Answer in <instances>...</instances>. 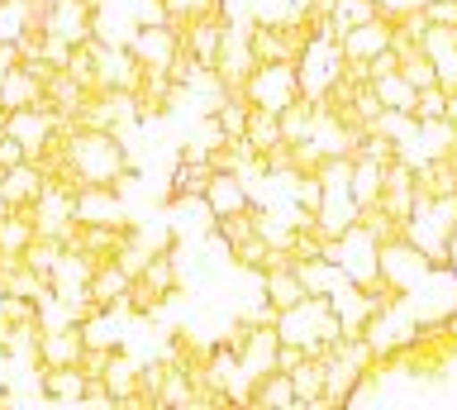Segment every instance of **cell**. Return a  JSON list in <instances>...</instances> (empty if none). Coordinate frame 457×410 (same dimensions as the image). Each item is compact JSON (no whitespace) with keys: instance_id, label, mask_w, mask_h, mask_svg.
Segmentation results:
<instances>
[{"instance_id":"obj_1","label":"cell","mask_w":457,"mask_h":410,"mask_svg":"<svg viewBox=\"0 0 457 410\" xmlns=\"http://www.w3.org/2000/svg\"><path fill=\"white\" fill-rule=\"evenodd\" d=\"M248 105H262V110H286L300 96V77H295V63H257L248 87Z\"/></svg>"},{"instance_id":"obj_2","label":"cell","mask_w":457,"mask_h":410,"mask_svg":"<svg viewBox=\"0 0 457 410\" xmlns=\"http://www.w3.org/2000/svg\"><path fill=\"white\" fill-rule=\"evenodd\" d=\"M129 53L143 63V72H167L171 58L181 53V34L171 29V24H134Z\"/></svg>"},{"instance_id":"obj_3","label":"cell","mask_w":457,"mask_h":410,"mask_svg":"<svg viewBox=\"0 0 457 410\" xmlns=\"http://www.w3.org/2000/svg\"><path fill=\"white\" fill-rule=\"evenodd\" d=\"M71 215L81 224H114L124 220V205H120V191L114 187H81L71 196Z\"/></svg>"},{"instance_id":"obj_4","label":"cell","mask_w":457,"mask_h":410,"mask_svg":"<svg viewBox=\"0 0 457 410\" xmlns=\"http://www.w3.org/2000/svg\"><path fill=\"white\" fill-rule=\"evenodd\" d=\"M253 410H295V387H291V372H281V367H271V372L253 377L248 381V401Z\"/></svg>"},{"instance_id":"obj_5","label":"cell","mask_w":457,"mask_h":410,"mask_svg":"<svg viewBox=\"0 0 457 410\" xmlns=\"http://www.w3.org/2000/svg\"><path fill=\"white\" fill-rule=\"evenodd\" d=\"M43 187H48V181H43V172H38V167L29 163V158L14 163L10 172L0 177V196L10 201V210H29V205H34L38 196H43Z\"/></svg>"},{"instance_id":"obj_6","label":"cell","mask_w":457,"mask_h":410,"mask_svg":"<svg viewBox=\"0 0 457 410\" xmlns=\"http://www.w3.org/2000/svg\"><path fill=\"white\" fill-rule=\"evenodd\" d=\"M38 387L48 391L43 401H53V406H81L86 372H81L77 363H67V367H38Z\"/></svg>"},{"instance_id":"obj_7","label":"cell","mask_w":457,"mask_h":410,"mask_svg":"<svg viewBox=\"0 0 457 410\" xmlns=\"http://www.w3.org/2000/svg\"><path fill=\"white\" fill-rule=\"evenodd\" d=\"M200 201L210 205L214 220H220V215H234V210H243V205H253V201H248V187H243L238 172H214Z\"/></svg>"},{"instance_id":"obj_8","label":"cell","mask_w":457,"mask_h":410,"mask_svg":"<svg viewBox=\"0 0 457 410\" xmlns=\"http://www.w3.org/2000/svg\"><path fill=\"white\" fill-rule=\"evenodd\" d=\"M0 105L5 110H24V105H43V81L29 72L24 63H14L5 77H0Z\"/></svg>"},{"instance_id":"obj_9","label":"cell","mask_w":457,"mask_h":410,"mask_svg":"<svg viewBox=\"0 0 457 410\" xmlns=\"http://www.w3.org/2000/svg\"><path fill=\"white\" fill-rule=\"evenodd\" d=\"M262 281V301L271 310H291L295 301H305V287H300L295 267H271V272H253Z\"/></svg>"},{"instance_id":"obj_10","label":"cell","mask_w":457,"mask_h":410,"mask_svg":"<svg viewBox=\"0 0 457 410\" xmlns=\"http://www.w3.org/2000/svg\"><path fill=\"white\" fill-rule=\"evenodd\" d=\"M295 277L305 287V296H328L343 281V267L328 258H305V263H295Z\"/></svg>"},{"instance_id":"obj_11","label":"cell","mask_w":457,"mask_h":410,"mask_svg":"<svg viewBox=\"0 0 457 410\" xmlns=\"http://www.w3.org/2000/svg\"><path fill=\"white\" fill-rule=\"evenodd\" d=\"M371 91L381 96V105H386V110H410V115H414V101H420V91H414L410 81L400 77V67H395V72H386V77L371 81Z\"/></svg>"},{"instance_id":"obj_12","label":"cell","mask_w":457,"mask_h":410,"mask_svg":"<svg viewBox=\"0 0 457 410\" xmlns=\"http://www.w3.org/2000/svg\"><path fill=\"white\" fill-rule=\"evenodd\" d=\"M243 138H248L257 153H267L271 144H281V120H277V110L253 105V110H248V130H243Z\"/></svg>"},{"instance_id":"obj_13","label":"cell","mask_w":457,"mask_h":410,"mask_svg":"<svg viewBox=\"0 0 457 410\" xmlns=\"http://www.w3.org/2000/svg\"><path fill=\"white\" fill-rule=\"evenodd\" d=\"M400 77H405L414 91L438 87V67H434V58H428L424 48H420V53H410V58H400Z\"/></svg>"},{"instance_id":"obj_14","label":"cell","mask_w":457,"mask_h":410,"mask_svg":"<svg viewBox=\"0 0 457 410\" xmlns=\"http://www.w3.org/2000/svg\"><path fill=\"white\" fill-rule=\"evenodd\" d=\"M414 120H448V91L443 87H424L414 101Z\"/></svg>"},{"instance_id":"obj_15","label":"cell","mask_w":457,"mask_h":410,"mask_svg":"<svg viewBox=\"0 0 457 410\" xmlns=\"http://www.w3.org/2000/svg\"><path fill=\"white\" fill-rule=\"evenodd\" d=\"M424 15H428V24H457V0H424Z\"/></svg>"},{"instance_id":"obj_16","label":"cell","mask_w":457,"mask_h":410,"mask_svg":"<svg viewBox=\"0 0 457 410\" xmlns=\"http://www.w3.org/2000/svg\"><path fill=\"white\" fill-rule=\"evenodd\" d=\"M395 67H400V53H395V48H381L377 58L367 63V81H377V77H386V72H395Z\"/></svg>"},{"instance_id":"obj_17","label":"cell","mask_w":457,"mask_h":410,"mask_svg":"<svg viewBox=\"0 0 457 410\" xmlns=\"http://www.w3.org/2000/svg\"><path fill=\"white\" fill-rule=\"evenodd\" d=\"M443 272L457 281V224H453V234H448V263H443Z\"/></svg>"},{"instance_id":"obj_18","label":"cell","mask_w":457,"mask_h":410,"mask_svg":"<svg viewBox=\"0 0 457 410\" xmlns=\"http://www.w3.org/2000/svg\"><path fill=\"white\" fill-rule=\"evenodd\" d=\"M14 63H20V48H14V44H0V77H5Z\"/></svg>"}]
</instances>
